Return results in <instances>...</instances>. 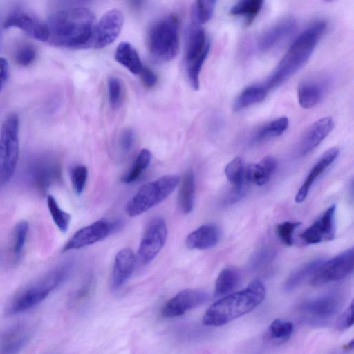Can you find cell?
<instances>
[{
  "mask_svg": "<svg viewBox=\"0 0 354 354\" xmlns=\"http://www.w3.org/2000/svg\"><path fill=\"white\" fill-rule=\"evenodd\" d=\"M3 27H15L35 39L48 41L46 22H43L33 13L24 8H16L12 11L3 22Z\"/></svg>",
  "mask_w": 354,
  "mask_h": 354,
  "instance_id": "13",
  "label": "cell"
},
{
  "mask_svg": "<svg viewBox=\"0 0 354 354\" xmlns=\"http://www.w3.org/2000/svg\"><path fill=\"white\" fill-rule=\"evenodd\" d=\"M71 180L74 192L77 195H80L85 187L88 170L83 165H77L71 169Z\"/></svg>",
  "mask_w": 354,
  "mask_h": 354,
  "instance_id": "40",
  "label": "cell"
},
{
  "mask_svg": "<svg viewBox=\"0 0 354 354\" xmlns=\"http://www.w3.org/2000/svg\"><path fill=\"white\" fill-rule=\"evenodd\" d=\"M334 127L330 117L315 121L306 131L300 143V153L305 156L313 151L328 136Z\"/></svg>",
  "mask_w": 354,
  "mask_h": 354,
  "instance_id": "21",
  "label": "cell"
},
{
  "mask_svg": "<svg viewBox=\"0 0 354 354\" xmlns=\"http://www.w3.org/2000/svg\"><path fill=\"white\" fill-rule=\"evenodd\" d=\"M353 270V248H351L338 255L324 261L310 279V285L319 286L339 281L348 276Z\"/></svg>",
  "mask_w": 354,
  "mask_h": 354,
  "instance_id": "10",
  "label": "cell"
},
{
  "mask_svg": "<svg viewBox=\"0 0 354 354\" xmlns=\"http://www.w3.org/2000/svg\"><path fill=\"white\" fill-rule=\"evenodd\" d=\"M275 257V252L271 248H264L257 252L252 258L250 266L252 269L259 270L270 263Z\"/></svg>",
  "mask_w": 354,
  "mask_h": 354,
  "instance_id": "43",
  "label": "cell"
},
{
  "mask_svg": "<svg viewBox=\"0 0 354 354\" xmlns=\"http://www.w3.org/2000/svg\"><path fill=\"white\" fill-rule=\"evenodd\" d=\"M326 28V22L321 20L302 31L263 85L270 91L283 84L299 70L310 58Z\"/></svg>",
  "mask_w": 354,
  "mask_h": 354,
  "instance_id": "3",
  "label": "cell"
},
{
  "mask_svg": "<svg viewBox=\"0 0 354 354\" xmlns=\"http://www.w3.org/2000/svg\"><path fill=\"white\" fill-rule=\"evenodd\" d=\"M216 3L214 0L194 1L191 8V19L194 25L198 26L207 22L213 15Z\"/></svg>",
  "mask_w": 354,
  "mask_h": 354,
  "instance_id": "34",
  "label": "cell"
},
{
  "mask_svg": "<svg viewBox=\"0 0 354 354\" xmlns=\"http://www.w3.org/2000/svg\"><path fill=\"white\" fill-rule=\"evenodd\" d=\"M28 232V223L26 221L18 222L12 232V251L15 257H19L25 246Z\"/></svg>",
  "mask_w": 354,
  "mask_h": 354,
  "instance_id": "38",
  "label": "cell"
},
{
  "mask_svg": "<svg viewBox=\"0 0 354 354\" xmlns=\"http://www.w3.org/2000/svg\"><path fill=\"white\" fill-rule=\"evenodd\" d=\"M219 239L220 231L217 226L213 224H205L187 236L186 245L190 249L203 250L214 247Z\"/></svg>",
  "mask_w": 354,
  "mask_h": 354,
  "instance_id": "24",
  "label": "cell"
},
{
  "mask_svg": "<svg viewBox=\"0 0 354 354\" xmlns=\"http://www.w3.org/2000/svg\"><path fill=\"white\" fill-rule=\"evenodd\" d=\"M266 295L264 284L254 279L244 289L212 304L204 314L203 323L212 326L225 325L252 311L264 300Z\"/></svg>",
  "mask_w": 354,
  "mask_h": 354,
  "instance_id": "2",
  "label": "cell"
},
{
  "mask_svg": "<svg viewBox=\"0 0 354 354\" xmlns=\"http://www.w3.org/2000/svg\"><path fill=\"white\" fill-rule=\"evenodd\" d=\"M136 265V257L129 248L120 250L115 255L111 277L113 290L122 287L132 275Z\"/></svg>",
  "mask_w": 354,
  "mask_h": 354,
  "instance_id": "20",
  "label": "cell"
},
{
  "mask_svg": "<svg viewBox=\"0 0 354 354\" xmlns=\"http://www.w3.org/2000/svg\"><path fill=\"white\" fill-rule=\"evenodd\" d=\"M30 330L24 324H16L0 331V354H18L27 344Z\"/></svg>",
  "mask_w": 354,
  "mask_h": 354,
  "instance_id": "19",
  "label": "cell"
},
{
  "mask_svg": "<svg viewBox=\"0 0 354 354\" xmlns=\"http://www.w3.org/2000/svg\"><path fill=\"white\" fill-rule=\"evenodd\" d=\"M353 301H352L348 308L339 317L337 327L339 330H344L353 324Z\"/></svg>",
  "mask_w": 354,
  "mask_h": 354,
  "instance_id": "45",
  "label": "cell"
},
{
  "mask_svg": "<svg viewBox=\"0 0 354 354\" xmlns=\"http://www.w3.org/2000/svg\"><path fill=\"white\" fill-rule=\"evenodd\" d=\"M19 156V119L11 114L0 133V185L6 184L15 174Z\"/></svg>",
  "mask_w": 354,
  "mask_h": 354,
  "instance_id": "8",
  "label": "cell"
},
{
  "mask_svg": "<svg viewBox=\"0 0 354 354\" xmlns=\"http://www.w3.org/2000/svg\"><path fill=\"white\" fill-rule=\"evenodd\" d=\"M335 205L329 207L323 214L310 227L306 228L299 237L306 245L319 243L330 241L335 234Z\"/></svg>",
  "mask_w": 354,
  "mask_h": 354,
  "instance_id": "17",
  "label": "cell"
},
{
  "mask_svg": "<svg viewBox=\"0 0 354 354\" xmlns=\"http://www.w3.org/2000/svg\"><path fill=\"white\" fill-rule=\"evenodd\" d=\"M179 25L174 15L156 22L148 34V47L154 58L160 61L174 59L179 50Z\"/></svg>",
  "mask_w": 354,
  "mask_h": 354,
  "instance_id": "6",
  "label": "cell"
},
{
  "mask_svg": "<svg viewBox=\"0 0 354 354\" xmlns=\"http://www.w3.org/2000/svg\"><path fill=\"white\" fill-rule=\"evenodd\" d=\"M195 198V178L192 171H187L181 181L178 203L185 214L190 213L194 207Z\"/></svg>",
  "mask_w": 354,
  "mask_h": 354,
  "instance_id": "28",
  "label": "cell"
},
{
  "mask_svg": "<svg viewBox=\"0 0 354 354\" xmlns=\"http://www.w3.org/2000/svg\"><path fill=\"white\" fill-rule=\"evenodd\" d=\"M9 67L6 59L0 57V92L8 79Z\"/></svg>",
  "mask_w": 354,
  "mask_h": 354,
  "instance_id": "47",
  "label": "cell"
},
{
  "mask_svg": "<svg viewBox=\"0 0 354 354\" xmlns=\"http://www.w3.org/2000/svg\"><path fill=\"white\" fill-rule=\"evenodd\" d=\"M293 328V324L290 322L276 319L268 327V336L272 340L284 342L290 338Z\"/></svg>",
  "mask_w": 354,
  "mask_h": 354,
  "instance_id": "37",
  "label": "cell"
},
{
  "mask_svg": "<svg viewBox=\"0 0 354 354\" xmlns=\"http://www.w3.org/2000/svg\"><path fill=\"white\" fill-rule=\"evenodd\" d=\"M341 305L339 295L330 292L306 301L299 306V310L311 319L322 321L335 315Z\"/></svg>",
  "mask_w": 354,
  "mask_h": 354,
  "instance_id": "16",
  "label": "cell"
},
{
  "mask_svg": "<svg viewBox=\"0 0 354 354\" xmlns=\"http://www.w3.org/2000/svg\"><path fill=\"white\" fill-rule=\"evenodd\" d=\"M179 181L178 176L165 175L145 184L127 203V214L136 217L158 205L174 191Z\"/></svg>",
  "mask_w": 354,
  "mask_h": 354,
  "instance_id": "5",
  "label": "cell"
},
{
  "mask_svg": "<svg viewBox=\"0 0 354 354\" xmlns=\"http://www.w3.org/2000/svg\"><path fill=\"white\" fill-rule=\"evenodd\" d=\"M324 261V259L321 258L315 259L295 270L286 279L284 285L285 290L287 292L292 291L306 279L312 277Z\"/></svg>",
  "mask_w": 354,
  "mask_h": 354,
  "instance_id": "30",
  "label": "cell"
},
{
  "mask_svg": "<svg viewBox=\"0 0 354 354\" xmlns=\"http://www.w3.org/2000/svg\"><path fill=\"white\" fill-rule=\"evenodd\" d=\"M73 266V261L67 260L22 288L11 299L7 313H22L41 303L69 278Z\"/></svg>",
  "mask_w": 354,
  "mask_h": 354,
  "instance_id": "4",
  "label": "cell"
},
{
  "mask_svg": "<svg viewBox=\"0 0 354 354\" xmlns=\"http://www.w3.org/2000/svg\"><path fill=\"white\" fill-rule=\"evenodd\" d=\"M135 133L132 129H126L120 134L119 138V147L126 153L129 152L135 142Z\"/></svg>",
  "mask_w": 354,
  "mask_h": 354,
  "instance_id": "44",
  "label": "cell"
},
{
  "mask_svg": "<svg viewBox=\"0 0 354 354\" xmlns=\"http://www.w3.org/2000/svg\"><path fill=\"white\" fill-rule=\"evenodd\" d=\"M288 124L286 117L276 118L259 128L254 136L253 140L259 142L278 137L286 131Z\"/></svg>",
  "mask_w": 354,
  "mask_h": 354,
  "instance_id": "31",
  "label": "cell"
},
{
  "mask_svg": "<svg viewBox=\"0 0 354 354\" xmlns=\"http://www.w3.org/2000/svg\"><path fill=\"white\" fill-rule=\"evenodd\" d=\"M263 3L260 0L240 1L232 6L230 14L244 17L246 24H250L260 12Z\"/></svg>",
  "mask_w": 354,
  "mask_h": 354,
  "instance_id": "32",
  "label": "cell"
},
{
  "mask_svg": "<svg viewBox=\"0 0 354 354\" xmlns=\"http://www.w3.org/2000/svg\"><path fill=\"white\" fill-rule=\"evenodd\" d=\"M46 202L54 223L61 232H67L71 222V215L60 208L57 201L52 195H48Z\"/></svg>",
  "mask_w": 354,
  "mask_h": 354,
  "instance_id": "36",
  "label": "cell"
},
{
  "mask_svg": "<svg viewBox=\"0 0 354 354\" xmlns=\"http://www.w3.org/2000/svg\"><path fill=\"white\" fill-rule=\"evenodd\" d=\"M48 41L68 48L91 46L95 26L93 12L84 7H72L53 12L46 22Z\"/></svg>",
  "mask_w": 354,
  "mask_h": 354,
  "instance_id": "1",
  "label": "cell"
},
{
  "mask_svg": "<svg viewBox=\"0 0 354 354\" xmlns=\"http://www.w3.org/2000/svg\"><path fill=\"white\" fill-rule=\"evenodd\" d=\"M339 149L333 147L325 151L312 167L295 196L297 203H302L306 198L310 187L319 176L336 160Z\"/></svg>",
  "mask_w": 354,
  "mask_h": 354,
  "instance_id": "23",
  "label": "cell"
},
{
  "mask_svg": "<svg viewBox=\"0 0 354 354\" xmlns=\"http://www.w3.org/2000/svg\"><path fill=\"white\" fill-rule=\"evenodd\" d=\"M353 340L352 339L348 344H346V345H344V348L345 349H350V348H353Z\"/></svg>",
  "mask_w": 354,
  "mask_h": 354,
  "instance_id": "48",
  "label": "cell"
},
{
  "mask_svg": "<svg viewBox=\"0 0 354 354\" xmlns=\"http://www.w3.org/2000/svg\"><path fill=\"white\" fill-rule=\"evenodd\" d=\"M36 50L29 44H24L18 48L15 55V60L21 66L30 65L36 58Z\"/></svg>",
  "mask_w": 354,
  "mask_h": 354,
  "instance_id": "42",
  "label": "cell"
},
{
  "mask_svg": "<svg viewBox=\"0 0 354 354\" xmlns=\"http://www.w3.org/2000/svg\"><path fill=\"white\" fill-rule=\"evenodd\" d=\"M276 167L275 158L266 156L260 162L250 165L245 169V179L257 185H263L270 180Z\"/></svg>",
  "mask_w": 354,
  "mask_h": 354,
  "instance_id": "25",
  "label": "cell"
},
{
  "mask_svg": "<svg viewBox=\"0 0 354 354\" xmlns=\"http://www.w3.org/2000/svg\"><path fill=\"white\" fill-rule=\"evenodd\" d=\"M140 75L144 85L149 88L155 86L157 83V76L156 73L149 67H143Z\"/></svg>",
  "mask_w": 354,
  "mask_h": 354,
  "instance_id": "46",
  "label": "cell"
},
{
  "mask_svg": "<svg viewBox=\"0 0 354 354\" xmlns=\"http://www.w3.org/2000/svg\"><path fill=\"white\" fill-rule=\"evenodd\" d=\"M124 20V15L118 9L105 12L95 24L91 46L100 49L112 44L120 35Z\"/></svg>",
  "mask_w": 354,
  "mask_h": 354,
  "instance_id": "12",
  "label": "cell"
},
{
  "mask_svg": "<svg viewBox=\"0 0 354 354\" xmlns=\"http://www.w3.org/2000/svg\"><path fill=\"white\" fill-rule=\"evenodd\" d=\"M114 57L117 62L135 75L140 74L144 67L137 50L127 41L118 45Z\"/></svg>",
  "mask_w": 354,
  "mask_h": 354,
  "instance_id": "26",
  "label": "cell"
},
{
  "mask_svg": "<svg viewBox=\"0 0 354 354\" xmlns=\"http://www.w3.org/2000/svg\"><path fill=\"white\" fill-rule=\"evenodd\" d=\"M61 175L59 161L50 153L31 156L26 161L24 169L26 183L40 194H45L51 186L60 180Z\"/></svg>",
  "mask_w": 354,
  "mask_h": 354,
  "instance_id": "7",
  "label": "cell"
},
{
  "mask_svg": "<svg viewBox=\"0 0 354 354\" xmlns=\"http://www.w3.org/2000/svg\"><path fill=\"white\" fill-rule=\"evenodd\" d=\"M296 25V21L291 17L279 20L260 35L257 44L258 49L262 52L271 50L288 37Z\"/></svg>",
  "mask_w": 354,
  "mask_h": 354,
  "instance_id": "18",
  "label": "cell"
},
{
  "mask_svg": "<svg viewBox=\"0 0 354 354\" xmlns=\"http://www.w3.org/2000/svg\"><path fill=\"white\" fill-rule=\"evenodd\" d=\"M327 83L319 77H310L303 80L298 85L297 97L300 106L304 109H310L317 105L326 92Z\"/></svg>",
  "mask_w": 354,
  "mask_h": 354,
  "instance_id": "22",
  "label": "cell"
},
{
  "mask_svg": "<svg viewBox=\"0 0 354 354\" xmlns=\"http://www.w3.org/2000/svg\"><path fill=\"white\" fill-rule=\"evenodd\" d=\"M225 174L228 180L234 186V192L243 194L245 168L242 159L240 157H236L231 160L225 167Z\"/></svg>",
  "mask_w": 354,
  "mask_h": 354,
  "instance_id": "33",
  "label": "cell"
},
{
  "mask_svg": "<svg viewBox=\"0 0 354 354\" xmlns=\"http://www.w3.org/2000/svg\"><path fill=\"white\" fill-rule=\"evenodd\" d=\"M107 93L110 106L116 109L120 106L123 97V86L120 80L115 76L107 81Z\"/></svg>",
  "mask_w": 354,
  "mask_h": 354,
  "instance_id": "39",
  "label": "cell"
},
{
  "mask_svg": "<svg viewBox=\"0 0 354 354\" xmlns=\"http://www.w3.org/2000/svg\"><path fill=\"white\" fill-rule=\"evenodd\" d=\"M113 225L104 219L98 220L77 231L62 248V252L93 245L105 239Z\"/></svg>",
  "mask_w": 354,
  "mask_h": 354,
  "instance_id": "15",
  "label": "cell"
},
{
  "mask_svg": "<svg viewBox=\"0 0 354 354\" xmlns=\"http://www.w3.org/2000/svg\"><path fill=\"white\" fill-rule=\"evenodd\" d=\"M151 160V151L147 149H142L138 154L131 169L122 178V181L130 184L137 180L149 167Z\"/></svg>",
  "mask_w": 354,
  "mask_h": 354,
  "instance_id": "35",
  "label": "cell"
},
{
  "mask_svg": "<svg viewBox=\"0 0 354 354\" xmlns=\"http://www.w3.org/2000/svg\"><path fill=\"white\" fill-rule=\"evenodd\" d=\"M209 47L205 30L197 26L192 27L187 34L184 62L189 82L194 90L199 88L200 73Z\"/></svg>",
  "mask_w": 354,
  "mask_h": 354,
  "instance_id": "9",
  "label": "cell"
},
{
  "mask_svg": "<svg viewBox=\"0 0 354 354\" xmlns=\"http://www.w3.org/2000/svg\"><path fill=\"white\" fill-rule=\"evenodd\" d=\"M301 224V222L286 221L277 226V234L280 241L287 246L293 244V234L295 230Z\"/></svg>",
  "mask_w": 354,
  "mask_h": 354,
  "instance_id": "41",
  "label": "cell"
},
{
  "mask_svg": "<svg viewBox=\"0 0 354 354\" xmlns=\"http://www.w3.org/2000/svg\"><path fill=\"white\" fill-rule=\"evenodd\" d=\"M239 271L232 267L223 268L219 273L215 283L214 297H224L229 295L240 282Z\"/></svg>",
  "mask_w": 354,
  "mask_h": 354,
  "instance_id": "29",
  "label": "cell"
},
{
  "mask_svg": "<svg viewBox=\"0 0 354 354\" xmlns=\"http://www.w3.org/2000/svg\"><path fill=\"white\" fill-rule=\"evenodd\" d=\"M208 299L206 292L185 289L177 293L162 307L161 315L165 318H173L181 316L186 312L197 308Z\"/></svg>",
  "mask_w": 354,
  "mask_h": 354,
  "instance_id": "14",
  "label": "cell"
},
{
  "mask_svg": "<svg viewBox=\"0 0 354 354\" xmlns=\"http://www.w3.org/2000/svg\"><path fill=\"white\" fill-rule=\"evenodd\" d=\"M269 90L263 85H252L243 89L233 103V110L239 111L259 103L267 96Z\"/></svg>",
  "mask_w": 354,
  "mask_h": 354,
  "instance_id": "27",
  "label": "cell"
},
{
  "mask_svg": "<svg viewBox=\"0 0 354 354\" xmlns=\"http://www.w3.org/2000/svg\"><path fill=\"white\" fill-rule=\"evenodd\" d=\"M167 238V227L160 217L151 219L147 225L138 250V260L142 265L150 263L162 250Z\"/></svg>",
  "mask_w": 354,
  "mask_h": 354,
  "instance_id": "11",
  "label": "cell"
}]
</instances>
